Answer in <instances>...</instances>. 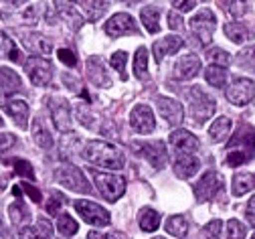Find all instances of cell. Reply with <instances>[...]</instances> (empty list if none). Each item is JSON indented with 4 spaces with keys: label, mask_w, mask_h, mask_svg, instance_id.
<instances>
[{
    "label": "cell",
    "mask_w": 255,
    "mask_h": 239,
    "mask_svg": "<svg viewBox=\"0 0 255 239\" xmlns=\"http://www.w3.org/2000/svg\"><path fill=\"white\" fill-rule=\"evenodd\" d=\"M83 156L87 162H91L93 166L98 168H108V170H120L124 168L126 164V158L124 154L108 144V142H100V140H93V142H87L85 150H83Z\"/></svg>",
    "instance_id": "6da1fadb"
},
{
    "label": "cell",
    "mask_w": 255,
    "mask_h": 239,
    "mask_svg": "<svg viewBox=\"0 0 255 239\" xmlns=\"http://www.w3.org/2000/svg\"><path fill=\"white\" fill-rule=\"evenodd\" d=\"M186 99H188V108H190V116L193 120L201 126L205 124L213 114H215V99L201 87V85H193L186 91Z\"/></svg>",
    "instance_id": "7a4b0ae2"
},
{
    "label": "cell",
    "mask_w": 255,
    "mask_h": 239,
    "mask_svg": "<svg viewBox=\"0 0 255 239\" xmlns=\"http://www.w3.org/2000/svg\"><path fill=\"white\" fill-rule=\"evenodd\" d=\"M91 177L95 185H98L102 197L108 201H118L126 193V181L120 175H110V173H102V170L91 168Z\"/></svg>",
    "instance_id": "3957f363"
},
{
    "label": "cell",
    "mask_w": 255,
    "mask_h": 239,
    "mask_svg": "<svg viewBox=\"0 0 255 239\" xmlns=\"http://www.w3.org/2000/svg\"><path fill=\"white\" fill-rule=\"evenodd\" d=\"M55 181L69 191H75V193H89L91 191L85 175L77 166H71V164H61L55 170Z\"/></svg>",
    "instance_id": "277c9868"
},
{
    "label": "cell",
    "mask_w": 255,
    "mask_h": 239,
    "mask_svg": "<svg viewBox=\"0 0 255 239\" xmlns=\"http://www.w3.org/2000/svg\"><path fill=\"white\" fill-rule=\"evenodd\" d=\"M24 71L30 83L37 87H45L53 79V65L47 57H28V61L24 63Z\"/></svg>",
    "instance_id": "5b68a950"
},
{
    "label": "cell",
    "mask_w": 255,
    "mask_h": 239,
    "mask_svg": "<svg viewBox=\"0 0 255 239\" xmlns=\"http://www.w3.org/2000/svg\"><path fill=\"white\" fill-rule=\"evenodd\" d=\"M215 26H217V18L213 14V10L209 8H203L199 10L193 18H190V32L203 43H211L213 41V32H215Z\"/></svg>",
    "instance_id": "8992f818"
},
{
    "label": "cell",
    "mask_w": 255,
    "mask_h": 239,
    "mask_svg": "<svg viewBox=\"0 0 255 239\" xmlns=\"http://www.w3.org/2000/svg\"><path fill=\"white\" fill-rule=\"evenodd\" d=\"M223 185H225V181H223V175H219L217 170H207V173L195 183L193 191H195L197 201L205 203V201H211L223 189Z\"/></svg>",
    "instance_id": "52a82bcc"
},
{
    "label": "cell",
    "mask_w": 255,
    "mask_h": 239,
    "mask_svg": "<svg viewBox=\"0 0 255 239\" xmlns=\"http://www.w3.org/2000/svg\"><path fill=\"white\" fill-rule=\"evenodd\" d=\"M75 211L89 225H95V227L110 225V213L102 207V205L93 203V201H75Z\"/></svg>",
    "instance_id": "ba28073f"
},
{
    "label": "cell",
    "mask_w": 255,
    "mask_h": 239,
    "mask_svg": "<svg viewBox=\"0 0 255 239\" xmlns=\"http://www.w3.org/2000/svg\"><path fill=\"white\" fill-rule=\"evenodd\" d=\"M227 99L233 106H247L249 101L255 97V83L247 77H237L233 79V83L227 87Z\"/></svg>",
    "instance_id": "9c48e42d"
},
{
    "label": "cell",
    "mask_w": 255,
    "mask_h": 239,
    "mask_svg": "<svg viewBox=\"0 0 255 239\" xmlns=\"http://www.w3.org/2000/svg\"><path fill=\"white\" fill-rule=\"evenodd\" d=\"M168 142L178 152V156H195V152L199 150V138L188 130H174L168 136Z\"/></svg>",
    "instance_id": "30bf717a"
},
{
    "label": "cell",
    "mask_w": 255,
    "mask_h": 239,
    "mask_svg": "<svg viewBox=\"0 0 255 239\" xmlns=\"http://www.w3.org/2000/svg\"><path fill=\"white\" fill-rule=\"evenodd\" d=\"M106 32H108V37L118 39V37H124V35H136L138 26H136V22L130 14L118 12L106 22Z\"/></svg>",
    "instance_id": "8fae6325"
},
{
    "label": "cell",
    "mask_w": 255,
    "mask_h": 239,
    "mask_svg": "<svg viewBox=\"0 0 255 239\" xmlns=\"http://www.w3.org/2000/svg\"><path fill=\"white\" fill-rule=\"evenodd\" d=\"M49 108H51V116H53L55 128L59 132H71L73 130V120H71V110H69L67 99H63V97H51Z\"/></svg>",
    "instance_id": "7c38bea8"
},
{
    "label": "cell",
    "mask_w": 255,
    "mask_h": 239,
    "mask_svg": "<svg viewBox=\"0 0 255 239\" xmlns=\"http://www.w3.org/2000/svg\"><path fill=\"white\" fill-rule=\"evenodd\" d=\"M132 146H134V150H138V154L148 158L154 168H164V164H166L164 142H160V140H154V142H134Z\"/></svg>",
    "instance_id": "4fadbf2b"
},
{
    "label": "cell",
    "mask_w": 255,
    "mask_h": 239,
    "mask_svg": "<svg viewBox=\"0 0 255 239\" xmlns=\"http://www.w3.org/2000/svg\"><path fill=\"white\" fill-rule=\"evenodd\" d=\"M130 126L138 134H150L156 128V120H154V114H152L150 106L138 104L130 114Z\"/></svg>",
    "instance_id": "5bb4252c"
},
{
    "label": "cell",
    "mask_w": 255,
    "mask_h": 239,
    "mask_svg": "<svg viewBox=\"0 0 255 239\" xmlns=\"http://www.w3.org/2000/svg\"><path fill=\"white\" fill-rule=\"evenodd\" d=\"M201 71V59L197 55H182L176 59L174 67H172V75L174 79L186 81V79H193L197 73Z\"/></svg>",
    "instance_id": "9a60e30c"
},
{
    "label": "cell",
    "mask_w": 255,
    "mask_h": 239,
    "mask_svg": "<svg viewBox=\"0 0 255 239\" xmlns=\"http://www.w3.org/2000/svg\"><path fill=\"white\" fill-rule=\"evenodd\" d=\"M20 89H22V83H20L18 73H14L8 67H0V104L4 106L8 97L18 93Z\"/></svg>",
    "instance_id": "2e32d148"
},
{
    "label": "cell",
    "mask_w": 255,
    "mask_h": 239,
    "mask_svg": "<svg viewBox=\"0 0 255 239\" xmlns=\"http://www.w3.org/2000/svg\"><path fill=\"white\" fill-rule=\"evenodd\" d=\"M156 106H158V114H160L168 124H174V126H176V124L182 122L184 112H182V106L178 104L176 99L158 95V97H156Z\"/></svg>",
    "instance_id": "e0dca14e"
},
{
    "label": "cell",
    "mask_w": 255,
    "mask_h": 239,
    "mask_svg": "<svg viewBox=\"0 0 255 239\" xmlns=\"http://www.w3.org/2000/svg\"><path fill=\"white\" fill-rule=\"evenodd\" d=\"M235 146H239V150H243V152L255 154V130L251 126L243 124V126L237 128L235 136H233V138L229 140V144H227V150H233Z\"/></svg>",
    "instance_id": "ac0fdd59"
},
{
    "label": "cell",
    "mask_w": 255,
    "mask_h": 239,
    "mask_svg": "<svg viewBox=\"0 0 255 239\" xmlns=\"http://www.w3.org/2000/svg\"><path fill=\"white\" fill-rule=\"evenodd\" d=\"M87 77L93 85H98V87H112V79H110L100 57H89L87 59Z\"/></svg>",
    "instance_id": "d6986e66"
},
{
    "label": "cell",
    "mask_w": 255,
    "mask_h": 239,
    "mask_svg": "<svg viewBox=\"0 0 255 239\" xmlns=\"http://www.w3.org/2000/svg\"><path fill=\"white\" fill-rule=\"evenodd\" d=\"M182 45H184V43H182V39H180V37H176V35H168V37H164V39H158V41L154 43V47H152L156 63H162L166 55L176 53Z\"/></svg>",
    "instance_id": "ffe728a7"
},
{
    "label": "cell",
    "mask_w": 255,
    "mask_h": 239,
    "mask_svg": "<svg viewBox=\"0 0 255 239\" xmlns=\"http://www.w3.org/2000/svg\"><path fill=\"white\" fill-rule=\"evenodd\" d=\"M22 43L30 53H33V57L49 55L51 49H53L51 39H47L45 35H39V32H28V35H22Z\"/></svg>",
    "instance_id": "44dd1931"
},
{
    "label": "cell",
    "mask_w": 255,
    "mask_h": 239,
    "mask_svg": "<svg viewBox=\"0 0 255 239\" xmlns=\"http://www.w3.org/2000/svg\"><path fill=\"white\" fill-rule=\"evenodd\" d=\"M4 110L12 116L18 128H28V104L24 99H8L4 104Z\"/></svg>",
    "instance_id": "7402d4cb"
},
{
    "label": "cell",
    "mask_w": 255,
    "mask_h": 239,
    "mask_svg": "<svg viewBox=\"0 0 255 239\" xmlns=\"http://www.w3.org/2000/svg\"><path fill=\"white\" fill-rule=\"evenodd\" d=\"M201 162L197 156H178L174 160V175L178 179H190L199 173Z\"/></svg>",
    "instance_id": "603a6c76"
},
{
    "label": "cell",
    "mask_w": 255,
    "mask_h": 239,
    "mask_svg": "<svg viewBox=\"0 0 255 239\" xmlns=\"http://www.w3.org/2000/svg\"><path fill=\"white\" fill-rule=\"evenodd\" d=\"M33 140H35L37 146H41L45 150H49L53 146V136H51L49 128L43 124L41 118H35L33 120Z\"/></svg>",
    "instance_id": "cb8c5ba5"
},
{
    "label": "cell",
    "mask_w": 255,
    "mask_h": 239,
    "mask_svg": "<svg viewBox=\"0 0 255 239\" xmlns=\"http://www.w3.org/2000/svg\"><path fill=\"white\" fill-rule=\"evenodd\" d=\"M140 18H142V24L146 26L148 32H158L160 30V24H158V20H160V8H158L156 4L144 6L142 12H140Z\"/></svg>",
    "instance_id": "d4e9b609"
},
{
    "label": "cell",
    "mask_w": 255,
    "mask_h": 239,
    "mask_svg": "<svg viewBox=\"0 0 255 239\" xmlns=\"http://www.w3.org/2000/svg\"><path fill=\"white\" fill-rule=\"evenodd\" d=\"M229 130H231V120L227 116H221L217 118L211 128H209V136H211V140L213 142H223L229 136Z\"/></svg>",
    "instance_id": "484cf974"
},
{
    "label": "cell",
    "mask_w": 255,
    "mask_h": 239,
    "mask_svg": "<svg viewBox=\"0 0 255 239\" xmlns=\"http://www.w3.org/2000/svg\"><path fill=\"white\" fill-rule=\"evenodd\" d=\"M138 223H140L142 231L152 233V231H156L158 227H160V215H158V211H154L150 207H144L138 215Z\"/></svg>",
    "instance_id": "4316f807"
},
{
    "label": "cell",
    "mask_w": 255,
    "mask_h": 239,
    "mask_svg": "<svg viewBox=\"0 0 255 239\" xmlns=\"http://www.w3.org/2000/svg\"><path fill=\"white\" fill-rule=\"evenodd\" d=\"M223 32L227 35L229 41H233L237 45H241V43H245L249 39V30H247V26L243 22H227L225 26H223Z\"/></svg>",
    "instance_id": "83f0119b"
},
{
    "label": "cell",
    "mask_w": 255,
    "mask_h": 239,
    "mask_svg": "<svg viewBox=\"0 0 255 239\" xmlns=\"http://www.w3.org/2000/svg\"><path fill=\"white\" fill-rule=\"evenodd\" d=\"M8 215H10V221H12L14 225L22 227V229H24V225L30 221V213H28V209L24 207L22 201H16V203L10 205V207H8Z\"/></svg>",
    "instance_id": "f1b7e54d"
},
{
    "label": "cell",
    "mask_w": 255,
    "mask_h": 239,
    "mask_svg": "<svg viewBox=\"0 0 255 239\" xmlns=\"http://www.w3.org/2000/svg\"><path fill=\"white\" fill-rule=\"evenodd\" d=\"M205 79L213 87H225V83H227V71H225V67L209 65L207 71H205Z\"/></svg>",
    "instance_id": "f546056e"
},
{
    "label": "cell",
    "mask_w": 255,
    "mask_h": 239,
    "mask_svg": "<svg viewBox=\"0 0 255 239\" xmlns=\"http://www.w3.org/2000/svg\"><path fill=\"white\" fill-rule=\"evenodd\" d=\"M251 189H255L251 173H239V175L233 177V195L235 197H241V195L249 193Z\"/></svg>",
    "instance_id": "4dcf8cb0"
},
{
    "label": "cell",
    "mask_w": 255,
    "mask_h": 239,
    "mask_svg": "<svg viewBox=\"0 0 255 239\" xmlns=\"http://www.w3.org/2000/svg\"><path fill=\"white\" fill-rule=\"evenodd\" d=\"M188 231V221L182 217V215H172L168 221H166V233H170L172 237L176 239H182Z\"/></svg>",
    "instance_id": "1f68e13d"
},
{
    "label": "cell",
    "mask_w": 255,
    "mask_h": 239,
    "mask_svg": "<svg viewBox=\"0 0 255 239\" xmlns=\"http://www.w3.org/2000/svg\"><path fill=\"white\" fill-rule=\"evenodd\" d=\"M55 6H57V10L61 12V16L65 18L73 28H79V26L83 24V20H81L77 8H73L71 4H67V2H55Z\"/></svg>",
    "instance_id": "d6a6232c"
},
{
    "label": "cell",
    "mask_w": 255,
    "mask_h": 239,
    "mask_svg": "<svg viewBox=\"0 0 255 239\" xmlns=\"http://www.w3.org/2000/svg\"><path fill=\"white\" fill-rule=\"evenodd\" d=\"M134 71H136V77L138 79H146L148 77V51L146 47H140L136 51V57H134Z\"/></svg>",
    "instance_id": "836d02e7"
},
{
    "label": "cell",
    "mask_w": 255,
    "mask_h": 239,
    "mask_svg": "<svg viewBox=\"0 0 255 239\" xmlns=\"http://www.w3.org/2000/svg\"><path fill=\"white\" fill-rule=\"evenodd\" d=\"M79 6L87 12L89 20H98L110 6V2H79Z\"/></svg>",
    "instance_id": "e575fe53"
},
{
    "label": "cell",
    "mask_w": 255,
    "mask_h": 239,
    "mask_svg": "<svg viewBox=\"0 0 255 239\" xmlns=\"http://www.w3.org/2000/svg\"><path fill=\"white\" fill-rule=\"evenodd\" d=\"M57 229H59L61 235L71 237V235L77 233L79 225H77V221H75L73 217H69V215H61V217H59V223H57Z\"/></svg>",
    "instance_id": "d590c367"
},
{
    "label": "cell",
    "mask_w": 255,
    "mask_h": 239,
    "mask_svg": "<svg viewBox=\"0 0 255 239\" xmlns=\"http://www.w3.org/2000/svg\"><path fill=\"white\" fill-rule=\"evenodd\" d=\"M126 61H128V53H126V51H118V53H114L112 59H110V65L120 73V77H122L124 81L128 79V73H126Z\"/></svg>",
    "instance_id": "8d00e7d4"
},
{
    "label": "cell",
    "mask_w": 255,
    "mask_h": 239,
    "mask_svg": "<svg viewBox=\"0 0 255 239\" xmlns=\"http://www.w3.org/2000/svg\"><path fill=\"white\" fill-rule=\"evenodd\" d=\"M65 197H63L61 193H51V199L47 201V213L49 215H61V209L65 207Z\"/></svg>",
    "instance_id": "74e56055"
},
{
    "label": "cell",
    "mask_w": 255,
    "mask_h": 239,
    "mask_svg": "<svg viewBox=\"0 0 255 239\" xmlns=\"http://www.w3.org/2000/svg\"><path fill=\"white\" fill-rule=\"evenodd\" d=\"M207 57H209V61H211L213 65H217V67H227V65L231 63V55H229L225 49H211V51L207 53Z\"/></svg>",
    "instance_id": "f35d334b"
},
{
    "label": "cell",
    "mask_w": 255,
    "mask_h": 239,
    "mask_svg": "<svg viewBox=\"0 0 255 239\" xmlns=\"http://www.w3.org/2000/svg\"><path fill=\"white\" fill-rule=\"evenodd\" d=\"M253 154L249 152H243V150H229L227 154V164L229 166H239V164H245L247 160H251Z\"/></svg>",
    "instance_id": "ab89813d"
},
{
    "label": "cell",
    "mask_w": 255,
    "mask_h": 239,
    "mask_svg": "<svg viewBox=\"0 0 255 239\" xmlns=\"http://www.w3.org/2000/svg\"><path fill=\"white\" fill-rule=\"evenodd\" d=\"M205 239H221L223 235V223L219 219H213L211 223L205 225Z\"/></svg>",
    "instance_id": "60d3db41"
},
{
    "label": "cell",
    "mask_w": 255,
    "mask_h": 239,
    "mask_svg": "<svg viewBox=\"0 0 255 239\" xmlns=\"http://www.w3.org/2000/svg\"><path fill=\"white\" fill-rule=\"evenodd\" d=\"M227 231H229V235H227V239H245V225L243 223H239L237 219H231L229 223H227Z\"/></svg>",
    "instance_id": "b9f144b4"
},
{
    "label": "cell",
    "mask_w": 255,
    "mask_h": 239,
    "mask_svg": "<svg viewBox=\"0 0 255 239\" xmlns=\"http://www.w3.org/2000/svg\"><path fill=\"white\" fill-rule=\"evenodd\" d=\"M12 164H14V173H16V175H20V177H26V179H30V181L35 179L33 166H30L26 160H14Z\"/></svg>",
    "instance_id": "7bdbcfd3"
},
{
    "label": "cell",
    "mask_w": 255,
    "mask_h": 239,
    "mask_svg": "<svg viewBox=\"0 0 255 239\" xmlns=\"http://www.w3.org/2000/svg\"><path fill=\"white\" fill-rule=\"evenodd\" d=\"M37 239H53V227L47 219H39L37 221Z\"/></svg>",
    "instance_id": "ee69618b"
},
{
    "label": "cell",
    "mask_w": 255,
    "mask_h": 239,
    "mask_svg": "<svg viewBox=\"0 0 255 239\" xmlns=\"http://www.w3.org/2000/svg\"><path fill=\"white\" fill-rule=\"evenodd\" d=\"M14 144H16V136L14 134H8V132L0 134V154L6 152L8 148H12Z\"/></svg>",
    "instance_id": "f6af8a7d"
},
{
    "label": "cell",
    "mask_w": 255,
    "mask_h": 239,
    "mask_svg": "<svg viewBox=\"0 0 255 239\" xmlns=\"http://www.w3.org/2000/svg\"><path fill=\"white\" fill-rule=\"evenodd\" d=\"M221 6H225V10L229 14H233V16H237V18L247 10V4L245 2H225V4H221Z\"/></svg>",
    "instance_id": "bcb514c9"
},
{
    "label": "cell",
    "mask_w": 255,
    "mask_h": 239,
    "mask_svg": "<svg viewBox=\"0 0 255 239\" xmlns=\"http://www.w3.org/2000/svg\"><path fill=\"white\" fill-rule=\"evenodd\" d=\"M57 57H59L61 63H65L67 67H75V65H77V57H75L69 49H61V51L57 53Z\"/></svg>",
    "instance_id": "7dc6e473"
},
{
    "label": "cell",
    "mask_w": 255,
    "mask_h": 239,
    "mask_svg": "<svg viewBox=\"0 0 255 239\" xmlns=\"http://www.w3.org/2000/svg\"><path fill=\"white\" fill-rule=\"evenodd\" d=\"M22 191H24V193H26V195L30 197V201H35V203H41L43 195H41V191H39V189H35L33 185H28V183H26V185H22Z\"/></svg>",
    "instance_id": "c3c4849f"
},
{
    "label": "cell",
    "mask_w": 255,
    "mask_h": 239,
    "mask_svg": "<svg viewBox=\"0 0 255 239\" xmlns=\"http://www.w3.org/2000/svg\"><path fill=\"white\" fill-rule=\"evenodd\" d=\"M245 217H247V223H249L251 227H255V197H251V199H249V203H247Z\"/></svg>",
    "instance_id": "681fc988"
},
{
    "label": "cell",
    "mask_w": 255,
    "mask_h": 239,
    "mask_svg": "<svg viewBox=\"0 0 255 239\" xmlns=\"http://www.w3.org/2000/svg\"><path fill=\"white\" fill-rule=\"evenodd\" d=\"M168 26H170L172 30H180V28H182V18H180L174 10L168 12Z\"/></svg>",
    "instance_id": "f907efd6"
},
{
    "label": "cell",
    "mask_w": 255,
    "mask_h": 239,
    "mask_svg": "<svg viewBox=\"0 0 255 239\" xmlns=\"http://www.w3.org/2000/svg\"><path fill=\"white\" fill-rule=\"evenodd\" d=\"M241 61H243L245 65H251V67H255V47H249V49H245V51L241 53Z\"/></svg>",
    "instance_id": "816d5d0a"
},
{
    "label": "cell",
    "mask_w": 255,
    "mask_h": 239,
    "mask_svg": "<svg viewBox=\"0 0 255 239\" xmlns=\"http://www.w3.org/2000/svg\"><path fill=\"white\" fill-rule=\"evenodd\" d=\"M172 6L176 8V10H180V12H188V10H193L195 6H197V2H193V0H182V2H172Z\"/></svg>",
    "instance_id": "f5cc1de1"
},
{
    "label": "cell",
    "mask_w": 255,
    "mask_h": 239,
    "mask_svg": "<svg viewBox=\"0 0 255 239\" xmlns=\"http://www.w3.org/2000/svg\"><path fill=\"white\" fill-rule=\"evenodd\" d=\"M20 239H37V233L30 227H24V229H20Z\"/></svg>",
    "instance_id": "db71d44e"
},
{
    "label": "cell",
    "mask_w": 255,
    "mask_h": 239,
    "mask_svg": "<svg viewBox=\"0 0 255 239\" xmlns=\"http://www.w3.org/2000/svg\"><path fill=\"white\" fill-rule=\"evenodd\" d=\"M0 239H14V235L10 233V229L0 227Z\"/></svg>",
    "instance_id": "11a10c76"
},
{
    "label": "cell",
    "mask_w": 255,
    "mask_h": 239,
    "mask_svg": "<svg viewBox=\"0 0 255 239\" xmlns=\"http://www.w3.org/2000/svg\"><path fill=\"white\" fill-rule=\"evenodd\" d=\"M87 239H102V235L98 231H91V233H87Z\"/></svg>",
    "instance_id": "9f6ffc18"
},
{
    "label": "cell",
    "mask_w": 255,
    "mask_h": 239,
    "mask_svg": "<svg viewBox=\"0 0 255 239\" xmlns=\"http://www.w3.org/2000/svg\"><path fill=\"white\" fill-rule=\"evenodd\" d=\"M106 239H122V235L118 233V231H114V233H108V237Z\"/></svg>",
    "instance_id": "6f0895ef"
},
{
    "label": "cell",
    "mask_w": 255,
    "mask_h": 239,
    "mask_svg": "<svg viewBox=\"0 0 255 239\" xmlns=\"http://www.w3.org/2000/svg\"><path fill=\"white\" fill-rule=\"evenodd\" d=\"M2 187H4V183H2V179H0V191H2Z\"/></svg>",
    "instance_id": "680465c9"
},
{
    "label": "cell",
    "mask_w": 255,
    "mask_h": 239,
    "mask_svg": "<svg viewBox=\"0 0 255 239\" xmlns=\"http://www.w3.org/2000/svg\"><path fill=\"white\" fill-rule=\"evenodd\" d=\"M2 126H4V120H2V118H0V128H2Z\"/></svg>",
    "instance_id": "91938a15"
},
{
    "label": "cell",
    "mask_w": 255,
    "mask_h": 239,
    "mask_svg": "<svg viewBox=\"0 0 255 239\" xmlns=\"http://www.w3.org/2000/svg\"><path fill=\"white\" fill-rule=\"evenodd\" d=\"M154 239H164V237H154Z\"/></svg>",
    "instance_id": "94428289"
},
{
    "label": "cell",
    "mask_w": 255,
    "mask_h": 239,
    "mask_svg": "<svg viewBox=\"0 0 255 239\" xmlns=\"http://www.w3.org/2000/svg\"><path fill=\"white\" fill-rule=\"evenodd\" d=\"M253 185H255V175H253Z\"/></svg>",
    "instance_id": "6125c7cd"
},
{
    "label": "cell",
    "mask_w": 255,
    "mask_h": 239,
    "mask_svg": "<svg viewBox=\"0 0 255 239\" xmlns=\"http://www.w3.org/2000/svg\"><path fill=\"white\" fill-rule=\"evenodd\" d=\"M251 239H255V233H253V237H251Z\"/></svg>",
    "instance_id": "be15d7a7"
}]
</instances>
